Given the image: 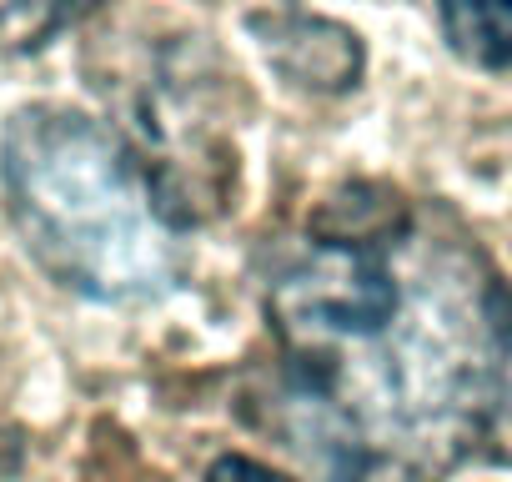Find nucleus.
Instances as JSON below:
<instances>
[{
	"label": "nucleus",
	"mask_w": 512,
	"mask_h": 482,
	"mask_svg": "<svg viewBox=\"0 0 512 482\" xmlns=\"http://www.w3.org/2000/svg\"><path fill=\"white\" fill-rule=\"evenodd\" d=\"M201 482H297V477H287V472H277V467H267V462H256V457H246V452H221V457L206 467Z\"/></svg>",
	"instance_id": "nucleus-5"
},
{
	"label": "nucleus",
	"mask_w": 512,
	"mask_h": 482,
	"mask_svg": "<svg viewBox=\"0 0 512 482\" xmlns=\"http://www.w3.org/2000/svg\"><path fill=\"white\" fill-rule=\"evenodd\" d=\"M267 427L322 482H447L512 382V297L447 216L357 186L267 282Z\"/></svg>",
	"instance_id": "nucleus-1"
},
{
	"label": "nucleus",
	"mask_w": 512,
	"mask_h": 482,
	"mask_svg": "<svg viewBox=\"0 0 512 482\" xmlns=\"http://www.w3.org/2000/svg\"><path fill=\"white\" fill-rule=\"evenodd\" d=\"M437 21L462 61L512 71V0H437Z\"/></svg>",
	"instance_id": "nucleus-3"
},
{
	"label": "nucleus",
	"mask_w": 512,
	"mask_h": 482,
	"mask_svg": "<svg viewBox=\"0 0 512 482\" xmlns=\"http://www.w3.org/2000/svg\"><path fill=\"white\" fill-rule=\"evenodd\" d=\"M497 442H502V457H512V382H507V407H502V422H497Z\"/></svg>",
	"instance_id": "nucleus-6"
},
{
	"label": "nucleus",
	"mask_w": 512,
	"mask_h": 482,
	"mask_svg": "<svg viewBox=\"0 0 512 482\" xmlns=\"http://www.w3.org/2000/svg\"><path fill=\"white\" fill-rule=\"evenodd\" d=\"M96 6L101 0H0V51H36Z\"/></svg>",
	"instance_id": "nucleus-4"
},
{
	"label": "nucleus",
	"mask_w": 512,
	"mask_h": 482,
	"mask_svg": "<svg viewBox=\"0 0 512 482\" xmlns=\"http://www.w3.org/2000/svg\"><path fill=\"white\" fill-rule=\"evenodd\" d=\"M11 221L31 262L66 292L141 307L176 287L181 247L151 166L71 106H26L0 141Z\"/></svg>",
	"instance_id": "nucleus-2"
}]
</instances>
